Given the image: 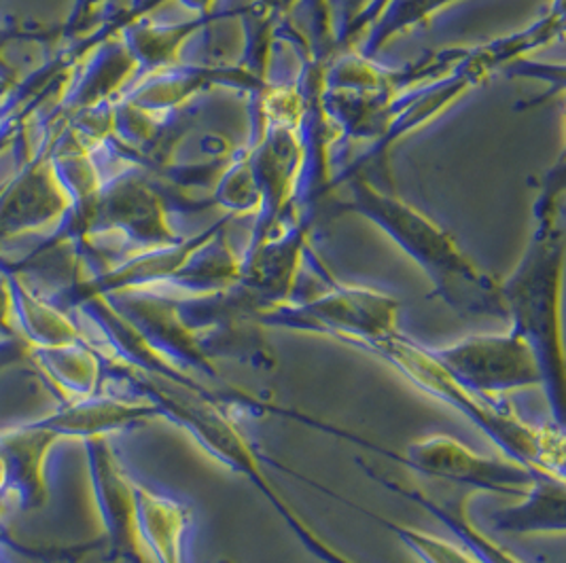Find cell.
I'll return each instance as SVG.
<instances>
[{
    "label": "cell",
    "instance_id": "obj_1",
    "mask_svg": "<svg viewBox=\"0 0 566 563\" xmlns=\"http://www.w3.org/2000/svg\"><path fill=\"white\" fill-rule=\"evenodd\" d=\"M365 352L385 360L416 390L461 413L503 454V458L543 475L565 479V424L554 417L533 424L505 399H489L473 392L443 367L433 348L413 341L401 331L388 334Z\"/></svg>",
    "mask_w": 566,
    "mask_h": 563
},
{
    "label": "cell",
    "instance_id": "obj_2",
    "mask_svg": "<svg viewBox=\"0 0 566 563\" xmlns=\"http://www.w3.org/2000/svg\"><path fill=\"white\" fill-rule=\"evenodd\" d=\"M558 198L547 191V208H539L545 216L533 242L520 261L517 269L501 282V299L505 320L522 334L539 357L545 396L552 417L565 424V352H563V322H560V286H563V227L558 210L552 205Z\"/></svg>",
    "mask_w": 566,
    "mask_h": 563
},
{
    "label": "cell",
    "instance_id": "obj_3",
    "mask_svg": "<svg viewBox=\"0 0 566 563\" xmlns=\"http://www.w3.org/2000/svg\"><path fill=\"white\" fill-rule=\"evenodd\" d=\"M353 205L380 230L387 231L397 246L418 263L433 284V295L459 314L505 318L501 282L482 272L457 242L412 205L378 191L359 177L350 182Z\"/></svg>",
    "mask_w": 566,
    "mask_h": 563
},
{
    "label": "cell",
    "instance_id": "obj_4",
    "mask_svg": "<svg viewBox=\"0 0 566 563\" xmlns=\"http://www.w3.org/2000/svg\"><path fill=\"white\" fill-rule=\"evenodd\" d=\"M323 280L327 284L323 293L261 309L259 322L263 327L332 337L360 350L399 331V301L395 297L376 288L332 280L325 265Z\"/></svg>",
    "mask_w": 566,
    "mask_h": 563
},
{
    "label": "cell",
    "instance_id": "obj_5",
    "mask_svg": "<svg viewBox=\"0 0 566 563\" xmlns=\"http://www.w3.org/2000/svg\"><path fill=\"white\" fill-rule=\"evenodd\" d=\"M177 308L208 360H235L255 369H272L276 357L258 320L259 306L242 286L221 293L177 297Z\"/></svg>",
    "mask_w": 566,
    "mask_h": 563
},
{
    "label": "cell",
    "instance_id": "obj_6",
    "mask_svg": "<svg viewBox=\"0 0 566 563\" xmlns=\"http://www.w3.org/2000/svg\"><path fill=\"white\" fill-rule=\"evenodd\" d=\"M433 352L459 382L489 399L545 387L537 352L512 327L505 333L469 334Z\"/></svg>",
    "mask_w": 566,
    "mask_h": 563
},
{
    "label": "cell",
    "instance_id": "obj_7",
    "mask_svg": "<svg viewBox=\"0 0 566 563\" xmlns=\"http://www.w3.org/2000/svg\"><path fill=\"white\" fill-rule=\"evenodd\" d=\"M374 449L392 460L401 461L418 475L501 496L520 498L543 477V472L517 461L482 456L469 449L459 438L441 433L412 440L406 454H397L385 447Z\"/></svg>",
    "mask_w": 566,
    "mask_h": 563
},
{
    "label": "cell",
    "instance_id": "obj_8",
    "mask_svg": "<svg viewBox=\"0 0 566 563\" xmlns=\"http://www.w3.org/2000/svg\"><path fill=\"white\" fill-rule=\"evenodd\" d=\"M92 491L104 537L98 540L104 562L145 563L143 542L136 528V481L129 477L111 436L83 440Z\"/></svg>",
    "mask_w": 566,
    "mask_h": 563
},
{
    "label": "cell",
    "instance_id": "obj_9",
    "mask_svg": "<svg viewBox=\"0 0 566 563\" xmlns=\"http://www.w3.org/2000/svg\"><path fill=\"white\" fill-rule=\"evenodd\" d=\"M28 359L50 384L60 403L94 396L106 385L108 359L87 334L52 348H28Z\"/></svg>",
    "mask_w": 566,
    "mask_h": 563
},
{
    "label": "cell",
    "instance_id": "obj_10",
    "mask_svg": "<svg viewBox=\"0 0 566 563\" xmlns=\"http://www.w3.org/2000/svg\"><path fill=\"white\" fill-rule=\"evenodd\" d=\"M359 461L360 470L374 479L376 484L387 487L390 491H395L397 496L410 500L413 504L427 509L431 512L436 519H438L441 525H446L457 540L459 544L467 549L475 560L480 563H526L522 562L515 553H512L507 546H503L496 538L489 534L486 530H480L473 519L469 517L467 511V502L469 498L467 496H459L454 500H443L439 502L436 498H431L429 493H424L422 489L418 487L406 486L392 477H387L382 472H378L376 468H371L369 464H365L363 460Z\"/></svg>",
    "mask_w": 566,
    "mask_h": 563
},
{
    "label": "cell",
    "instance_id": "obj_11",
    "mask_svg": "<svg viewBox=\"0 0 566 563\" xmlns=\"http://www.w3.org/2000/svg\"><path fill=\"white\" fill-rule=\"evenodd\" d=\"M193 514L187 504L136 481V528L157 563H187Z\"/></svg>",
    "mask_w": 566,
    "mask_h": 563
},
{
    "label": "cell",
    "instance_id": "obj_12",
    "mask_svg": "<svg viewBox=\"0 0 566 563\" xmlns=\"http://www.w3.org/2000/svg\"><path fill=\"white\" fill-rule=\"evenodd\" d=\"M490 528L499 534H563L566 530V484L560 477L543 475L512 507H503L489 517Z\"/></svg>",
    "mask_w": 566,
    "mask_h": 563
},
{
    "label": "cell",
    "instance_id": "obj_13",
    "mask_svg": "<svg viewBox=\"0 0 566 563\" xmlns=\"http://www.w3.org/2000/svg\"><path fill=\"white\" fill-rule=\"evenodd\" d=\"M263 456L259 454L258 449L251 452L249 456H244L240 464L235 466L238 475H244L253 486L258 487L259 493L272 504V509L279 512V517L283 519L284 523L291 528V532L295 538L306 546V551L312 553L314 557H318L321 562L325 563H359L350 560L348 555L339 553L334 544H329L325 538L321 537L308 521L300 514L297 509H293V504L284 498L283 493L272 486V481L265 477L263 466H261Z\"/></svg>",
    "mask_w": 566,
    "mask_h": 563
},
{
    "label": "cell",
    "instance_id": "obj_14",
    "mask_svg": "<svg viewBox=\"0 0 566 563\" xmlns=\"http://www.w3.org/2000/svg\"><path fill=\"white\" fill-rule=\"evenodd\" d=\"M346 504L357 509V511L369 514V517H374L392 537L399 538V542L420 563H480L459 542H452V540H446V538L422 532L418 528L406 525L401 521H392V519H387V517H380L376 512L365 511V509H360V507L353 504V502H346Z\"/></svg>",
    "mask_w": 566,
    "mask_h": 563
},
{
    "label": "cell",
    "instance_id": "obj_15",
    "mask_svg": "<svg viewBox=\"0 0 566 563\" xmlns=\"http://www.w3.org/2000/svg\"><path fill=\"white\" fill-rule=\"evenodd\" d=\"M219 563H233V562H230V560H223V562H219Z\"/></svg>",
    "mask_w": 566,
    "mask_h": 563
}]
</instances>
